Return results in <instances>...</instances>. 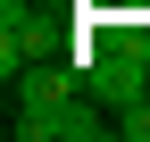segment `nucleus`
Masks as SVG:
<instances>
[{"label": "nucleus", "mask_w": 150, "mask_h": 142, "mask_svg": "<svg viewBox=\"0 0 150 142\" xmlns=\"http://www.w3.org/2000/svg\"><path fill=\"white\" fill-rule=\"evenodd\" d=\"M33 59H75V50L59 42V25H50L33 0H0V75H17V67Z\"/></svg>", "instance_id": "obj_1"}, {"label": "nucleus", "mask_w": 150, "mask_h": 142, "mask_svg": "<svg viewBox=\"0 0 150 142\" xmlns=\"http://www.w3.org/2000/svg\"><path fill=\"white\" fill-rule=\"evenodd\" d=\"M117 134H125V142H150V92L117 100Z\"/></svg>", "instance_id": "obj_2"}]
</instances>
